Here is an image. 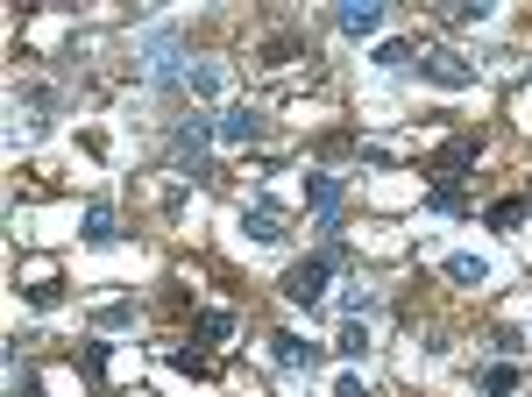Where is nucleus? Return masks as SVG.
Listing matches in <instances>:
<instances>
[{
  "mask_svg": "<svg viewBox=\"0 0 532 397\" xmlns=\"http://www.w3.org/2000/svg\"><path fill=\"white\" fill-rule=\"evenodd\" d=\"M490 15V0H447L440 8V29H469V22H483Z\"/></svg>",
  "mask_w": 532,
  "mask_h": 397,
  "instance_id": "nucleus-12",
  "label": "nucleus"
},
{
  "mask_svg": "<svg viewBox=\"0 0 532 397\" xmlns=\"http://www.w3.org/2000/svg\"><path fill=\"white\" fill-rule=\"evenodd\" d=\"M242 234H249V242H263V249H277V242H284V220H277V206H263V199H256V206L242 213Z\"/></svg>",
  "mask_w": 532,
  "mask_h": 397,
  "instance_id": "nucleus-9",
  "label": "nucleus"
},
{
  "mask_svg": "<svg viewBox=\"0 0 532 397\" xmlns=\"http://www.w3.org/2000/svg\"><path fill=\"white\" fill-rule=\"evenodd\" d=\"M476 156H483V135H447V149H440V178L476 171Z\"/></svg>",
  "mask_w": 532,
  "mask_h": 397,
  "instance_id": "nucleus-8",
  "label": "nucleus"
},
{
  "mask_svg": "<svg viewBox=\"0 0 532 397\" xmlns=\"http://www.w3.org/2000/svg\"><path fill=\"white\" fill-rule=\"evenodd\" d=\"M483 220H490L497 234H504V227H525V199H490V206H483Z\"/></svg>",
  "mask_w": 532,
  "mask_h": 397,
  "instance_id": "nucleus-15",
  "label": "nucleus"
},
{
  "mask_svg": "<svg viewBox=\"0 0 532 397\" xmlns=\"http://www.w3.org/2000/svg\"><path fill=\"white\" fill-rule=\"evenodd\" d=\"M227 334H235V312H199V341H227Z\"/></svg>",
  "mask_w": 532,
  "mask_h": 397,
  "instance_id": "nucleus-19",
  "label": "nucleus"
},
{
  "mask_svg": "<svg viewBox=\"0 0 532 397\" xmlns=\"http://www.w3.org/2000/svg\"><path fill=\"white\" fill-rule=\"evenodd\" d=\"M341 36H376L384 29V0H341Z\"/></svg>",
  "mask_w": 532,
  "mask_h": 397,
  "instance_id": "nucleus-7",
  "label": "nucleus"
},
{
  "mask_svg": "<svg viewBox=\"0 0 532 397\" xmlns=\"http://www.w3.org/2000/svg\"><path fill=\"white\" fill-rule=\"evenodd\" d=\"M327 270H334L327 256H306V263H291V270H284L277 291H284L298 312H320V305H327Z\"/></svg>",
  "mask_w": 532,
  "mask_h": 397,
  "instance_id": "nucleus-3",
  "label": "nucleus"
},
{
  "mask_svg": "<svg viewBox=\"0 0 532 397\" xmlns=\"http://www.w3.org/2000/svg\"><path fill=\"white\" fill-rule=\"evenodd\" d=\"M341 312H348V320H369V312H384V298H376V291H362V284H355V291L341 298Z\"/></svg>",
  "mask_w": 532,
  "mask_h": 397,
  "instance_id": "nucleus-20",
  "label": "nucleus"
},
{
  "mask_svg": "<svg viewBox=\"0 0 532 397\" xmlns=\"http://www.w3.org/2000/svg\"><path fill=\"white\" fill-rule=\"evenodd\" d=\"M426 206H433V213H469V199H462V178H440V171H433V192H426Z\"/></svg>",
  "mask_w": 532,
  "mask_h": 397,
  "instance_id": "nucleus-11",
  "label": "nucleus"
},
{
  "mask_svg": "<svg viewBox=\"0 0 532 397\" xmlns=\"http://www.w3.org/2000/svg\"><path fill=\"white\" fill-rule=\"evenodd\" d=\"M419 78H433L440 93H469V86H476V64H469L462 50H426V57H419Z\"/></svg>",
  "mask_w": 532,
  "mask_h": 397,
  "instance_id": "nucleus-5",
  "label": "nucleus"
},
{
  "mask_svg": "<svg viewBox=\"0 0 532 397\" xmlns=\"http://www.w3.org/2000/svg\"><path fill=\"white\" fill-rule=\"evenodd\" d=\"M476 383H483L490 397H504V390H518V362H483V369H476Z\"/></svg>",
  "mask_w": 532,
  "mask_h": 397,
  "instance_id": "nucleus-13",
  "label": "nucleus"
},
{
  "mask_svg": "<svg viewBox=\"0 0 532 397\" xmlns=\"http://www.w3.org/2000/svg\"><path fill=\"white\" fill-rule=\"evenodd\" d=\"M185 86H192L199 100H213V93H220V64H192V78H185Z\"/></svg>",
  "mask_w": 532,
  "mask_h": 397,
  "instance_id": "nucleus-21",
  "label": "nucleus"
},
{
  "mask_svg": "<svg viewBox=\"0 0 532 397\" xmlns=\"http://www.w3.org/2000/svg\"><path fill=\"white\" fill-rule=\"evenodd\" d=\"M135 57H142V78H149V86H185V78H192V64H185V36H178V29H149Z\"/></svg>",
  "mask_w": 532,
  "mask_h": 397,
  "instance_id": "nucleus-1",
  "label": "nucleus"
},
{
  "mask_svg": "<svg viewBox=\"0 0 532 397\" xmlns=\"http://www.w3.org/2000/svg\"><path fill=\"white\" fill-rule=\"evenodd\" d=\"M220 142V128L206 121V114H185L178 128H171V164L185 171V178H206V149Z\"/></svg>",
  "mask_w": 532,
  "mask_h": 397,
  "instance_id": "nucleus-2",
  "label": "nucleus"
},
{
  "mask_svg": "<svg viewBox=\"0 0 532 397\" xmlns=\"http://www.w3.org/2000/svg\"><path fill=\"white\" fill-rule=\"evenodd\" d=\"M334 397H369V390H362V376H355V369H341V383H334Z\"/></svg>",
  "mask_w": 532,
  "mask_h": 397,
  "instance_id": "nucleus-25",
  "label": "nucleus"
},
{
  "mask_svg": "<svg viewBox=\"0 0 532 397\" xmlns=\"http://www.w3.org/2000/svg\"><path fill=\"white\" fill-rule=\"evenodd\" d=\"M341 199H348V178H341V171H306V206L320 213V234H327V242L341 234Z\"/></svg>",
  "mask_w": 532,
  "mask_h": 397,
  "instance_id": "nucleus-4",
  "label": "nucleus"
},
{
  "mask_svg": "<svg viewBox=\"0 0 532 397\" xmlns=\"http://www.w3.org/2000/svg\"><path fill=\"white\" fill-rule=\"evenodd\" d=\"M483 277H490L483 256H447V284H483Z\"/></svg>",
  "mask_w": 532,
  "mask_h": 397,
  "instance_id": "nucleus-17",
  "label": "nucleus"
},
{
  "mask_svg": "<svg viewBox=\"0 0 532 397\" xmlns=\"http://www.w3.org/2000/svg\"><path fill=\"white\" fill-rule=\"evenodd\" d=\"M8 397H43V376L36 369H8Z\"/></svg>",
  "mask_w": 532,
  "mask_h": 397,
  "instance_id": "nucleus-23",
  "label": "nucleus"
},
{
  "mask_svg": "<svg viewBox=\"0 0 532 397\" xmlns=\"http://www.w3.org/2000/svg\"><path fill=\"white\" fill-rule=\"evenodd\" d=\"M57 298H64V284H57V277H36V284H29V305H36V312H43V305H57Z\"/></svg>",
  "mask_w": 532,
  "mask_h": 397,
  "instance_id": "nucleus-24",
  "label": "nucleus"
},
{
  "mask_svg": "<svg viewBox=\"0 0 532 397\" xmlns=\"http://www.w3.org/2000/svg\"><path fill=\"white\" fill-rule=\"evenodd\" d=\"M334 348H341V355H348V362H362V348H369V334H362V320H348V327H341V341H334Z\"/></svg>",
  "mask_w": 532,
  "mask_h": 397,
  "instance_id": "nucleus-22",
  "label": "nucleus"
},
{
  "mask_svg": "<svg viewBox=\"0 0 532 397\" xmlns=\"http://www.w3.org/2000/svg\"><path fill=\"white\" fill-rule=\"evenodd\" d=\"M213 128H220L227 149H249V142L263 135V114H256L249 100H235V107H220V114H213Z\"/></svg>",
  "mask_w": 532,
  "mask_h": 397,
  "instance_id": "nucleus-6",
  "label": "nucleus"
},
{
  "mask_svg": "<svg viewBox=\"0 0 532 397\" xmlns=\"http://www.w3.org/2000/svg\"><path fill=\"white\" fill-rule=\"evenodd\" d=\"M412 57H419V43H405V36L376 43V64H384V71H412Z\"/></svg>",
  "mask_w": 532,
  "mask_h": 397,
  "instance_id": "nucleus-14",
  "label": "nucleus"
},
{
  "mask_svg": "<svg viewBox=\"0 0 532 397\" xmlns=\"http://www.w3.org/2000/svg\"><path fill=\"white\" fill-rule=\"evenodd\" d=\"M270 355H277V369H313L320 362V348L306 334H270Z\"/></svg>",
  "mask_w": 532,
  "mask_h": 397,
  "instance_id": "nucleus-10",
  "label": "nucleus"
},
{
  "mask_svg": "<svg viewBox=\"0 0 532 397\" xmlns=\"http://www.w3.org/2000/svg\"><path fill=\"white\" fill-rule=\"evenodd\" d=\"M135 312H142L135 298H114V305H100V312H93V327H135Z\"/></svg>",
  "mask_w": 532,
  "mask_h": 397,
  "instance_id": "nucleus-18",
  "label": "nucleus"
},
{
  "mask_svg": "<svg viewBox=\"0 0 532 397\" xmlns=\"http://www.w3.org/2000/svg\"><path fill=\"white\" fill-rule=\"evenodd\" d=\"M86 242H114V206H107V199L86 206Z\"/></svg>",
  "mask_w": 532,
  "mask_h": 397,
  "instance_id": "nucleus-16",
  "label": "nucleus"
}]
</instances>
